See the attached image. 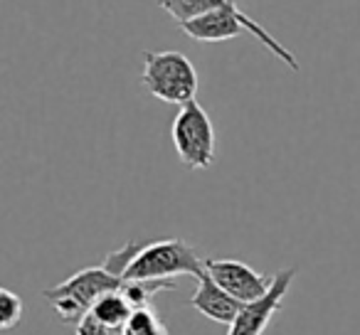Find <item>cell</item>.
Listing matches in <instances>:
<instances>
[{
    "label": "cell",
    "mask_w": 360,
    "mask_h": 335,
    "mask_svg": "<svg viewBox=\"0 0 360 335\" xmlns=\"http://www.w3.org/2000/svg\"><path fill=\"white\" fill-rule=\"evenodd\" d=\"M126 279L111 274L104 264L86 266V269L72 274L70 279L60 281L57 286L42 291V298L55 308L57 318L67 325H79L89 315L91 306L111 291H121Z\"/></svg>",
    "instance_id": "cell-1"
},
{
    "label": "cell",
    "mask_w": 360,
    "mask_h": 335,
    "mask_svg": "<svg viewBox=\"0 0 360 335\" xmlns=\"http://www.w3.org/2000/svg\"><path fill=\"white\" fill-rule=\"evenodd\" d=\"M183 32L193 40L200 42H225V40H235V37L250 32L255 40H259V45H264L276 60H281L291 72H299V62L296 57L281 45L276 37H271L264 27L259 25L257 20H252L247 13H242L235 3L220 8V11H212L207 15H200L191 22H183Z\"/></svg>",
    "instance_id": "cell-2"
},
{
    "label": "cell",
    "mask_w": 360,
    "mask_h": 335,
    "mask_svg": "<svg viewBox=\"0 0 360 335\" xmlns=\"http://www.w3.org/2000/svg\"><path fill=\"white\" fill-rule=\"evenodd\" d=\"M205 274V259L186 239H160L141 244L126 269V281H170L178 276H200Z\"/></svg>",
    "instance_id": "cell-3"
},
{
    "label": "cell",
    "mask_w": 360,
    "mask_h": 335,
    "mask_svg": "<svg viewBox=\"0 0 360 335\" xmlns=\"http://www.w3.org/2000/svg\"><path fill=\"white\" fill-rule=\"evenodd\" d=\"M141 84L165 104H188L198 94V72L183 52H143Z\"/></svg>",
    "instance_id": "cell-4"
},
{
    "label": "cell",
    "mask_w": 360,
    "mask_h": 335,
    "mask_svg": "<svg viewBox=\"0 0 360 335\" xmlns=\"http://www.w3.org/2000/svg\"><path fill=\"white\" fill-rule=\"evenodd\" d=\"M173 145L178 158L191 171H207L215 160L217 136L207 111L195 99L178 109L173 119Z\"/></svg>",
    "instance_id": "cell-5"
},
{
    "label": "cell",
    "mask_w": 360,
    "mask_h": 335,
    "mask_svg": "<svg viewBox=\"0 0 360 335\" xmlns=\"http://www.w3.org/2000/svg\"><path fill=\"white\" fill-rule=\"evenodd\" d=\"M294 279H296L294 266L281 269L279 274H274V284L266 291V296L242 306V310L237 313V318L232 320V325H227V335H262L264 333L266 325L274 318V313L281 310L284 296L289 294Z\"/></svg>",
    "instance_id": "cell-6"
},
{
    "label": "cell",
    "mask_w": 360,
    "mask_h": 335,
    "mask_svg": "<svg viewBox=\"0 0 360 335\" xmlns=\"http://www.w3.org/2000/svg\"><path fill=\"white\" fill-rule=\"evenodd\" d=\"M205 271L242 303H252L266 296V291L274 284V276L259 274L250 264L237 259H205Z\"/></svg>",
    "instance_id": "cell-7"
},
{
    "label": "cell",
    "mask_w": 360,
    "mask_h": 335,
    "mask_svg": "<svg viewBox=\"0 0 360 335\" xmlns=\"http://www.w3.org/2000/svg\"><path fill=\"white\" fill-rule=\"evenodd\" d=\"M191 306L195 310H200L202 315H207L210 320L222 325H232V320L237 318V313L242 310V301H237L235 296H230L210 274H202L198 279V289L191 298Z\"/></svg>",
    "instance_id": "cell-8"
},
{
    "label": "cell",
    "mask_w": 360,
    "mask_h": 335,
    "mask_svg": "<svg viewBox=\"0 0 360 335\" xmlns=\"http://www.w3.org/2000/svg\"><path fill=\"white\" fill-rule=\"evenodd\" d=\"M134 306L131 301L124 296V291H111V294H104L94 306H91L89 315L96 318L101 325L106 328H124L129 323V318L134 315Z\"/></svg>",
    "instance_id": "cell-9"
},
{
    "label": "cell",
    "mask_w": 360,
    "mask_h": 335,
    "mask_svg": "<svg viewBox=\"0 0 360 335\" xmlns=\"http://www.w3.org/2000/svg\"><path fill=\"white\" fill-rule=\"evenodd\" d=\"M158 3L170 18H175L183 25V22H191L212 11H220V8L230 6L235 0H158Z\"/></svg>",
    "instance_id": "cell-10"
},
{
    "label": "cell",
    "mask_w": 360,
    "mask_h": 335,
    "mask_svg": "<svg viewBox=\"0 0 360 335\" xmlns=\"http://www.w3.org/2000/svg\"><path fill=\"white\" fill-rule=\"evenodd\" d=\"M173 281H126L124 284V296L131 301L134 308H150L153 296H158L160 291H173Z\"/></svg>",
    "instance_id": "cell-11"
},
{
    "label": "cell",
    "mask_w": 360,
    "mask_h": 335,
    "mask_svg": "<svg viewBox=\"0 0 360 335\" xmlns=\"http://www.w3.org/2000/svg\"><path fill=\"white\" fill-rule=\"evenodd\" d=\"M124 335H168V330L153 308H136L124 325Z\"/></svg>",
    "instance_id": "cell-12"
},
{
    "label": "cell",
    "mask_w": 360,
    "mask_h": 335,
    "mask_svg": "<svg viewBox=\"0 0 360 335\" xmlns=\"http://www.w3.org/2000/svg\"><path fill=\"white\" fill-rule=\"evenodd\" d=\"M22 315V298L11 289H0V328L11 330Z\"/></svg>",
    "instance_id": "cell-13"
},
{
    "label": "cell",
    "mask_w": 360,
    "mask_h": 335,
    "mask_svg": "<svg viewBox=\"0 0 360 335\" xmlns=\"http://www.w3.org/2000/svg\"><path fill=\"white\" fill-rule=\"evenodd\" d=\"M139 249H141L139 242H126L124 247H119L116 251L106 254V259L101 261V264H104L106 269L111 271V274H116V276H121V279H124V276H126V269L131 266L134 256L139 254Z\"/></svg>",
    "instance_id": "cell-14"
},
{
    "label": "cell",
    "mask_w": 360,
    "mask_h": 335,
    "mask_svg": "<svg viewBox=\"0 0 360 335\" xmlns=\"http://www.w3.org/2000/svg\"><path fill=\"white\" fill-rule=\"evenodd\" d=\"M77 335H124V328H116V330L106 328V325H101L96 318L86 315V318L77 325Z\"/></svg>",
    "instance_id": "cell-15"
}]
</instances>
